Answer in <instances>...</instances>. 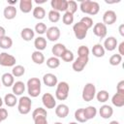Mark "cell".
I'll use <instances>...</instances> for the list:
<instances>
[{"label":"cell","instance_id":"836d02e7","mask_svg":"<svg viewBox=\"0 0 124 124\" xmlns=\"http://www.w3.org/2000/svg\"><path fill=\"white\" fill-rule=\"evenodd\" d=\"M46 66L50 69H56L60 66V60L59 58L55 57V56H52V57H49L47 60H46Z\"/></svg>","mask_w":124,"mask_h":124},{"label":"cell","instance_id":"1f68e13d","mask_svg":"<svg viewBox=\"0 0 124 124\" xmlns=\"http://www.w3.org/2000/svg\"><path fill=\"white\" fill-rule=\"evenodd\" d=\"M97 101L100 103H106L108 98H109V94L107 90H100L99 92H96V96Z\"/></svg>","mask_w":124,"mask_h":124},{"label":"cell","instance_id":"3957f363","mask_svg":"<svg viewBox=\"0 0 124 124\" xmlns=\"http://www.w3.org/2000/svg\"><path fill=\"white\" fill-rule=\"evenodd\" d=\"M70 91V86L68 82L66 81H60L56 85V91H55V98L59 101H64L68 98Z\"/></svg>","mask_w":124,"mask_h":124},{"label":"cell","instance_id":"680465c9","mask_svg":"<svg viewBox=\"0 0 124 124\" xmlns=\"http://www.w3.org/2000/svg\"><path fill=\"white\" fill-rule=\"evenodd\" d=\"M0 88H1V82H0Z\"/></svg>","mask_w":124,"mask_h":124},{"label":"cell","instance_id":"603a6c76","mask_svg":"<svg viewBox=\"0 0 124 124\" xmlns=\"http://www.w3.org/2000/svg\"><path fill=\"white\" fill-rule=\"evenodd\" d=\"M67 48H66V46H65V45H63V44H61V43H57V44H55L53 46H52V48H51V52H52V54L55 56V57H61V55L64 53V51L66 50Z\"/></svg>","mask_w":124,"mask_h":124},{"label":"cell","instance_id":"7a4b0ae2","mask_svg":"<svg viewBox=\"0 0 124 124\" xmlns=\"http://www.w3.org/2000/svg\"><path fill=\"white\" fill-rule=\"evenodd\" d=\"M27 92L29 96L36 98L41 93V80L38 78H31L27 81Z\"/></svg>","mask_w":124,"mask_h":124},{"label":"cell","instance_id":"4316f807","mask_svg":"<svg viewBox=\"0 0 124 124\" xmlns=\"http://www.w3.org/2000/svg\"><path fill=\"white\" fill-rule=\"evenodd\" d=\"M34 46L36 47L37 50L39 51H42L44 50L46 47V38L40 36V37H37L34 41Z\"/></svg>","mask_w":124,"mask_h":124},{"label":"cell","instance_id":"9a60e30c","mask_svg":"<svg viewBox=\"0 0 124 124\" xmlns=\"http://www.w3.org/2000/svg\"><path fill=\"white\" fill-rule=\"evenodd\" d=\"M104 48L105 50H108V51H112L116 48L117 46V40L115 37L113 36H110V37H108L105 42H104Z\"/></svg>","mask_w":124,"mask_h":124},{"label":"cell","instance_id":"30bf717a","mask_svg":"<svg viewBox=\"0 0 124 124\" xmlns=\"http://www.w3.org/2000/svg\"><path fill=\"white\" fill-rule=\"evenodd\" d=\"M117 19V16L116 13L112 10H108L105 12V14L103 15V23L107 26V25H111L113 24Z\"/></svg>","mask_w":124,"mask_h":124},{"label":"cell","instance_id":"e0dca14e","mask_svg":"<svg viewBox=\"0 0 124 124\" xmlns=\"http://www.w3.org/2000/svg\"><path fill=\"white\" fill-rule=\"evenodd\" d=\"M55 114L59 118H65L69 114V107L65 104H60L55 107Z\"/></svg>","mask_w":124,"mask_h":124},{"label":"cell","instance_id":"d6a6232c","mask_svg":"<svg viewBox=\"0 0 124 124\" xmlns=\"http://www.w3.org/2000/svg\"><path fill=\"white\" fill-rule=\"evenodd\" d=\"M25 74V68L21 65H15L13 67V70H12V75L16 78H19V77H22L23 75Z\"/></svg>","mask_w":124,"mask_h":124},{"label":"cell","instance_id":"d590c367","mask_svg":"<svg viewBox=\"0 0 124 124\" xmlns=\"http://www.w3.org/2000/svg\"><path fill=\"white\" fill-rule=\"evenodd\" d=\"M62 21L65 25H71L74 22V15L69 12H65L62 16Z\"/></svg>","mask_w":124,"mask_h":124},{"label":"cell","instance_id":"f35d334b","mask_svg":"<svg viewBox=\"0 0 124 124\" xmlns=\"http://www.w3.org/2000/svg\"><path fill=\"white\" fill-rule=\"evenodd\" d=\"M61 58H62V60L63 61H65V62H72V61H74V53H73V51L72 50H70V49H66L65 51H64V53L61 55Z\"/></svg>","mask_w":124,"mask_h":124},{"label":"cell","instance_id":"f907efd6","mask_svg":"<svg viewBox=\"0 0 124 124\" xmlns=\"http://www.w3.org/2000/svg\"><path fill=\"white\" fill-rule=\"evenodd\" d=\"M118 31H119V34L123 37V36H124V24H120V25H119Z\"/></svg>","mask_w":124,"mask_h":124},{"label":"cell","instance_id":"b9f144b4","mask_svg":"<svg viewBox=\"0 0 124 124\" xmlns=\"http://www.w3.org/2000/svg\"><path fill=\"white\" fill-rule=\"evenodd\" d=\"M77 10H78V4H77V2L74 1V0H70V1H68L67 12H69V13H71V14L74 15V14L77 12Z\"/></svg>","mask_w":124,"mask_h":124},{"label":"cell","instance_id":"4fadbf2b","mask_svg":"<svg viewBox=\"0 0 124 124\" xmlns=\"http://www.w3.org/2000/svg\"><path fill=\"white\" fill-rule=\"evenodd\" d=\"M52 10L56 12H67V5L68 1L67 0H51L50 2Z\"/></svg>","mask_w":124,"mask_h":124},{"label":"cell","instance_id":"6f0895ef","mask_svg":"<svg viewBox=\"0 0 124 124\" xmlns=\"http://www.w3.org/2000/svg\"><path fill=\"white\" fill-rule=\"evenodd\" d=\"M1 122H2V120H1V119H0V123H1Z\"/></svg>","mask_w":124,"mask_h":124},{"label":"cell","instance_id":"7402d4cb","mask_svg":"<svg viewBox=\"0 0 124 124\" xmlns=\"http://www.w3.org/2000/svg\"><path fill=\"white\" fill-rule=\"evenodd\" d=\"M13 88V93H14V95H16V96H20L24 91H25V84H24V82L23 81H20V80H18V81H16L14 84H13V86H12Z\"/></svg>","mask_w":124,"mask_h":124},{"label":"cell","instance_id":"816d5d0a","mask_svg":"<svg viewBox=\"0 0 124 124\" xmlns=\"http://www.w3.org/2000/svg\"><path fill=\"white\" fill-rule=\"evenodd\" d=\"M108 124H120L118 121H116V120H112V121H110Z\"/></svg>","mask_w":124,"mask_h":124},{"label":"cell","instance_id":"f546056e","mask_svg":"<svg viewBox=\"0 0 124 124\" xmlns=\"http://www.w3.org/2000/svg\"><path fill=\"white\" fill-rule=\"evenodd\" d=\"M13 46V40L9 36H5L0 39V47L3 49H9Z\"/></svg>","mask_w":124,"mask_h":124},{"label":"cell","instance_id":"cb8c5ba5","mask_svg":"<svg viewBox=\"0 0 124 124\" xmlns=\"http://www.w3.org/2000/svg\"><path fill=\"white\" fill-rule=\"evenodd\" d=\"M111 103L113 106L117 108H121L124 106V94L122 93H115L111 98Z\"/></svg>","mask_w":124,"mask_h":124},{"label":"cell","instance_id":"60d3db41","mask_svg":"<svg viewBox=\"0 0 124 124\" xmlns=\"http://www.w3.org/2000/svg\"><path fill=\"white\" fill-rule=\"evenodd\" d=\"M89 48L87 46H80L78 48V54L79 57H88L89 56Z\"/></svg>","mask_w":124,"mask_h":124},{"label":"cell","instance_id":"5bb4252c","mask_svg":"<svg viewBox=\"0 0 124 124\" xmlns=\"http://www.w3.org/2000/svg\"><path fill=\"white\" fill-rule=\"evenodd\" d=\"M43 82L45 83V85H46L48 87H53V86L57 85V83H58L57 77L51 73L45 74L43 77Z\"/></svg>","mask_w":124,"mask_h":124},{"label":"cell","instance_id":"8d00e7d4","mask_svg":"<svg viewBox=\"0 0 124 124\" xmlns=\"http://www.w3.org/2000/svg\"><path fill=\"white\" fill-rule=\"evenodd\" d=\"M47 16H48L49 21H51V22H53V23L59 21V19H60V17H61L60 13H59V12H56V11H54V10L49 11Z\"/></svg>","mask_w":124,"mask_h":124},{"label":"cell","instance_id":"ab89813d","mask_svg":"<svg viewBox=\"0 0 124 124\" xmlns=\"http://www.w3.org/2000/svg\"><path fill=\"white\" fill-rule=\"evenodd\" d=\"M121 61H122V56L119 55L118 53L117 54H112L109 57V60H108L109 64L111 66H117V65H119L121 63Z\"/></svg>","mask_w":124,"mask_h":124},{"label":"cell","instance_id":"2e32d148","mask_svg":"<svg viewBox=\"0 0 124 124\" xmlns=\"http://www.w3.org/2000/svg\"><path fill=\"white\" fill-rule=\"evenodd\" d=\"M100 116L104 119H108L113 114V108L108 105H103L99 109Z\"/></svg>","mask_w":124,"mask_h":124},{"label":"cell","instance_id":"8992f818","mask_svg":"<svg viewBox=\"0 0 124 124\" xmlns=\"http://www.w3.org/2000/svg\"><path fill=\"white\" fill-rule=\"evenodd\" d=\"M73 31H74V34H75V36L78 40H83L87 36L88 28L81 21H78V22L74 24Z\"/></svg>","mask_w":124,"mask_h":124},{"label":"cell","instance_id":"8fae6325","mask_svg":"<svg viewBox=\"0 0 124 124\" xmlns=\"http://www.w3.org/2000/svg\"><path fill=\"white\" fill-rule=\"evenodd\" d=\"M46 39L50 42H56L60 38V29L57 26H51L47 28L46 32Z\"/></svg>","mask_w":124,"mask_h":124},{"label":"cell","instance_id":"9f6ffc18","mask_svg":"<svg viewBox=\"0 0 124 124\" xmlns=\"http://www.w3.org/2000/svg\"><path fill=\"white\" fill-rule=\"evenodd\" d=\"M53 124H62V123H61V122H54Z\"/></svg>","mask_w":124,"mask_h":124},{"label":"cell","instance_id":"f1b7e54d","mask_svg":"<svg viewBox=\"0 0 124 124\" xmlns=\"http://www.w3.org/2000/svg\"><path fill=\"white\" fill-rule=\"evenodd\" d=\"M105 52H106V50H105L103 45H101V44H96L92 47V54L95 57H98V58L103 57L105 55Z\"/></svg>","mask_w":124,"mask_h":124},{"label":"cell","instance_id":"6da1fadb","mask_svg":"<svg viewBox=\"0 0 124 124\" xmlns=\"http://www.w3.org/2000/svg\"><path fill=\"white\" fill-rule=\"evenodd\" d=\"M80 11L84 14L90 15V16H95L99 13L100 11V5L96 1H91V0H84L80 2L79 5Z\"/></svg>","mask_w":124,"mask_h":124},{"label":"cell","instance_id":"ac0fdd59","mask_svg":"<svg viewBox=\"0 0 124 124\" xmlns=\"http://www.w3.org/2000/svg\"><path fill=\"white\" fill-rule=\"evenodd\" d=\"M3 15L6 19H9V20L14 19L16 16V8L15 6L8 5L7 7H5V9L3 11Z\"/></svg>","mask_w":124,"mask_h":124},{"label":"cell","instance_id":"c3c4849f","mask_svg":"<svg viewBox=\"0 0 124 124\" xmlns=\"http://www.w3.org/2000/svg\"><path fill=\"white\" fill-rule=\"evenodd\" d=\"M118 54L121 56L124 55V42H121L118 45Z\"/></svg>","mask_w":124,"mask_h":124},{"label":"cell","instance_id":"9c48e42d","mask_svg":"<svg viewBox=\"0 0 124 124\" xmlns=\"http://www.w3.org/2000/svg\"><path fill=\"white\" fill-rule=\"evenodd\" d=\"M93 33L98 38L103 39V38H105L107 36V33H108L107 26L103 22H97L93 26Z\"/></svg>","mask_w":124,"mask_h":124},{"label":"cell","instance_id":"681fc988","mask_svg":"<svg viewBox=\"0 0 124 124\" xmlns=\"http://www.w3.org/2000/svg\"><path fill=\"white\" fill-rule=\"evenodd\" d=\"M6 36V30L3 26H0V39Z\"/></svg>","mask_w":124,"mask_h":124},{"label":"cell","instance_id":"bcb514c9","mask_svg":"<svg viewBox=\"0 0 124 124\" xmlns=\"http://www.w3.org/2000/svg\"><path fill=\"white\" fill-rule=\"evenodd\" d=\"M116 92L124 94V80H120L116 85Z\"/></svg>","mask_w":124,"mask_h":124},{"label":"cell","instance_id":"e575fe53","mask_svg":"<svg viewBox=\"0 0 124 124\" xmlns=\"http://www.w3.org/2000/svg\"><path fill=\"white\" fill-rule=\"evenodd\" d=\"M75 119L79 122V123H84L86 122V118L84 116V111H83V108H78L76 111H75Z\"/></svg>","mask_w":124,"mask_h":124},{"label":"cell","instance_id":"ee69618b","mask_svg":"<svg viewBox=\"0 0 124 124\" xmlns=\"http://www.w3.org/2000/svg\"><path fill=\"white\" fill-rule=\"evenodd\" d=\"M38 115H47V112H46V110L45 108H35V109L33 110V112H32V118H34V117H36V116H38Z\"/></svg>","mask_w":124,"mask_h":124},{"label":"cell","instance_id":"74e56055","mask_svg":"<svg viewBox=\"0 0 124 124\" xmlns=\"http://www.w3.org/2000/svg\"><path fill=\"white\" fill-rule=\"evenodd\" d=\"M47 28H46V25L44 23V22H39L35 25V28H34V32L38 33L39 35H43L46 32Z\"/></svg>","mask_w":124,"mask_h":124},{"label":"cell","instance_id":"d6986e66","mask_svg":"<svg viewBox=\"0 0 124 124\" xmlns=\"http://www.w3.org/2000/svg\"><path fill=\"white\" fill-rule=\"evenodd\" d=\"M34 36H35V32H34V30L32 28L25 27L20 31V37H21V39L23 41L29 42L32 39H34Z\"/></svg>","mask_w":124,"mask_h":124},{"label":"cell","instance_id":"7bdbcfd3","mask_svg":"<svg viewBox=\"0 0 124 124\" xmlns=\"http://www.w3.org/2000/svg\"><path fill=\"white\" fill-rule=\"evenodd\" d=\"M46 116L47 115H38V116L34 117L33 118L34 124H48L47 120H46Z\"/></svg>","mask_w":124,"mask_h":124},{"label":"cell","instance_id":"ba28073f","mask_svg":"<svg viewBox=\"0 0 124 124\" xmlns=\"http://www.w3.org/2000/svg\"><path fill=\"white\" fill-rule=\"evenodd\" d=\"M89 60V57H78L77 59H75V61L72 64V68L75 72H81L83 71V69L85 68V66L87 65Z\"/></svg>","mask_w":124,"mask_h":124},{"label":"cell","instance_id":"5b68a950","mask_svg":"<svg viewBox=\"0 0 124 124\" xmlns=\"http://www.w3.org/2000/svg\"><path fill=\"white\" fill-rule=\"evenodd\" d=\"M95 96H96V86L91 82L86 83L82 89V94H81L83 101L90 102L95 98Z\"/></svg>","mask_w":124,"mask_h":124},{"label":"cell","instance_id":"7c38bea8","mask_svg":"<svg viewBox=\"0 0 124 124\" xmlns=\"http://www.w3.org/2000/svg\"><path fill=\"white\" fill-rule=\"evenodd\" d=\"M42 102L44 107L46 108H54L56 107V101L50 93H45L42 96Z\"/></svg>","mask_w":124,"mask_h":124},{"label":"cell","instance_id":"484cf974","mask_svg":"<svg viewBox=\"0 0 124 124\" xmlns=\"http://www.w3.org/2000/svg\"><path fill=\"white\" fill-rule=\"evenodd\" d=\"M83 111H84V116H85L86 120L93 119L97 115V108L93 106H88V107L84 108Z\"/></svg>","mask_w":124,"mask_h":124},{"label":"cell","instance_id":"83f0119b","mask_svg":"<svg viewBox=\"0 0 124 124\" xmlns=\"http://www.w3.org/2000/svg\"><path fill=\"white\" fill-rule=\"evenodd\" d=\"M3 101H4L5 105H6L7 107H10V108L15 107V106L16 105V103H17V99H16V95H14V94H12V93L6 94Z\"/></svg>","mask_w":124,"mask_h":124},{"label":"cell","instance_id":"44dd1931","mask_svg":"<svg viewBox=\"0 0 124 124\" xmlns=\"http://www.w3.org/2000/svg\"><path fill=\"white\" fill-rule=\"evenodd\" d=\"M33 9V2L32 0H20L19 1V10L24 13L28 14Z\"/></svg>","mask_w":124,"mask_h":124},{"label":"cell","instance_id":"d4e9b609","mask_svg":"<svg viewBox=\"0 0 124 124\" xmlns=\"http://www.w3.org/2000/svg\"><path fill=\"white\" fill-rule=\"evenodd\" d=\"M31 58H32V61L38 65H42L45 62V55L43 54L42 51H39V50L33 51L31 54Z\"/></svg>","mask_w":124,"mask_h":124},{"label":"cell","instance_id":"52a82bcc","mask_svg":"<svg viewBox=\"0 0 124 124\" xmlns=\"http://www.w3.org/2000/svg\"><path fill=\"white\" fill-rule=\"evenodd\" d=\"M16 59L12 54H9L7 52H1L0 53V65L3 67H14L16 65Z\"/></svg>","mask_w":124,"mask_h":124},{"label":"cell","instance_id":"f5cc1de1","mask_svg":"<svg viewBox=\"0 0 124 124\" xmlns=\"http://www.w3.org/2000/svg\"><path fill=\"white\" fill-rule=\"evenodd\" d=\"M3 103H4V102H3V100H2V98L0 97V108H2V105H3Z\"/></svg>","mask_w":124,"mask_h":124},{"label":"cell","instance_id":"11a10c76","mask_svg":"<svg viewBox=\"0 0 124 124\" xmlns=\"http://www.w3.org/2000/svg\"><path fill=\"white\" fill-rule=\"evenodd\" d=\"M69 124H78V122H70Z\"/></svg>","mask_w":124,"mask_h":124},{"label":"cell","instance_id":"277c9868","mask_svg":"<svg viewBox=\"0 0 124 124\" xmlns=\"http://www.w3.org/2000/svg\"><path fill=\"white\" fill-rule=\"evenodd\" d=\"M17 109L20 114H28L31 110L32 101L28 96H22L17 100Z\"/></svg>","mask_w":124,"mask_h":124},{"label":"cell","instance_id":"db71d44e","mask_svg":"<svg viewBox=\"0 0 124 124\" xmlns=\"http://www.w3.org/2000/svg\"><path fill=\"white\" fill-rule=\"evenodd\" d=\"M45 2H46V1H36L37 4H39V3H45Z\"/></svg>","mask_w":124,"mask_h":124},{"label":"cell","instance_id":"f6af8a7d","mask_svg":"<svg viewBox=\"0 0 124 124\" xmlns=\"http://www.w3.org/2000/svg\"><path fill=\"white\" fill-rule=\"evenodd\" d=\"M79 21H81L88 29H90V28L93 26V20H92V18L89 17V16H83Z\"/></svg>","mask_w":124,"mask_h":124},{"label":"cell","instance_id":"4dcf8cb0","mask_svg":"<svg viewBox=\"0 0 124 124\" xmlns=\"http://www.w3.org/2000/svg\"><path fill=\"white\" fill-rule=\"evenodd\" d=\"M33 16L36 19H43L46 16V11L43 7L37 6L33 9Z\"/></svg>","mask_w":124,"mask_h":124},{"label":"cell","instance_id":"ffe728a7","mask_svg":"<svg viewBox=\"0 0 124 124\" xmlns=\"http://www.w3.org/2000/svg\"><path fill=\"white\" fill-rule=\"evenodd\" d=\"M1 82L6 87H11L15 83V77L11 73H5L1 77Z\"/></svg>","mask_w":124,"mask_h":124},{"label":"cell","instance_id":"7dc6e473","mask_svg":"<svg viewBox=\"0 0 124 124\" xmlns=\"http://www.w3.org/2000/svg\"><path fill=\"white\" fill-rule=\"evenodd\" d=\"M8 117V110L6 108H0V119L2 121L6 120Z\"/></svg>","mask_w":124,"mask_h":124}]
</instances>
